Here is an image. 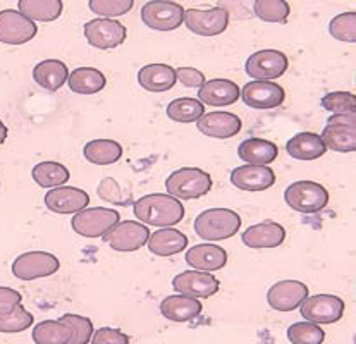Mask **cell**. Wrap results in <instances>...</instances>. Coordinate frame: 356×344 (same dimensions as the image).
Here are the masks:
<instances>
[{
  "mask_svg": "<svg viewBox=\"0 0 356 344\" xmlns=\"http://www.w3.org/2000/svg\"><path fill=\"white\" fill-rule=\"evenodd\" d=\"M134 215L140 222L157 227L176 226L184 219V206L170 195L154 193L140 198L134 204Z\"/></svg>",
  "mask_w": 356,
  "mask_h": 344,
  "instance_id": "cell-1",
  "label": "cell"
},
{
  "mask_svg": "<svg viewBox=\"0 0 356 344\" xmlns=\"http://www.w3.org/2000/svg\"><path fill=\"white\" fill-rule=\"evenodd\" d=\"M196 236L205 241H222L236 236L241 217L231 208H209L195 219Z\"/></svg>",
  "mask_w": 356,
  "mask_h": 344,
  "instance_id": "cell-2",
  "label": "cell"
},
{
  "mask_svg": "<svg viewBox=\"0 0 356 344\" xmlns=\"http://www.w3.org/2000/svg\"><path fill=\"white\" fill-rule=\"evenodd\" d=\"M165 188L167 193L177 200H195L212 190V177L203 169L183 167L167 177Z\"/></svg>",
  "mask_w": 356,
  "mask_h": 344,
  "instance_id": "cell-3",
  "label": "cell"
},
{
  "mask_svg": "<svg viewBox=\"0 0 356 344\" xmlns=\"http://www.w3.org/2000/svg\"><path fill=\"white\" fill-rule=\"evenodd\" d=\"M286 204L300 213H317L329 204V191L315 181H296L284 191Z\"/></svg>",
  "mask_w": 356,
  "mask_h": 344,
  "instance_id": "cell-4",
  "label": "cell"
},
{
  "mask_svg": "<svg viewBox=\"0 0 356 344\" xmlns=\"http://www.w3.org/2000/svg\"><path fill=\"white\" fill-rule=\"evenodd\" d=\"M322 141L327 148L339 154H351L356 150V112L332 114L327 119L322 131Z\"/></svg>",
  "mask_w": 356,
  "mask_h": 344,
  "instance_id": "cell-5",
  "label": "cell"
},
{
  "mask_svg": "<svg viewBox=\"0 0 356 344\" xmlns=\"http://www.w3.org/2000/svg\"><path fill=\"white\" fill-rule=\"evenodd\" d=\"M121 215L115 208H85L76 213L71 220L72 231L83 238H98L104 236L107 231H111L119 222Z\"/></svg>",
  "mask_w": 356,
  "mask_h": 344,
  "instance_id": "cell-6",
  "label": "cell"
},
{
  "mask_svg": "<svg viewBox=\"0 0 356 344\" xmlns=\"http://www.w3.org/2000/svg\"><path fill=\"white\" fill-rule=\"evenodd\" d=\"M141 19L150 30L174 31L184 23V9L177 2L154 0V2H147L143 6Z\"/></svg>",
  "mask_w": 356,
  "mask_h": 344,
  "instance_id": "cell-7",
  "label": "cell"
},
{
  "mask_svg": "<svg viewBox=\"0 0 356 344\" xmlns=\"http://www.w3.org/2000/svg\"><path fill=\"white\" fill-rule=\"evenodd\" d=\"M288 57L274 49L252 54L245 64L246 74L255 79V81H270V79L281 78L288 71Z\"/></svg>",
  "mask_w": 356,
  "mask_h": 344,
  "instance_id": "cell-8",
  "label": "cell"
},
{
  "mask_svg": "<svg viewBox=\"0 0 356 344\" xmlns=\"http://www.w3.org/2000/svg\"><path fill=\"white\" fill-rule=\"evenodd\" d=\"M59 269V259L47 252L23 253L13 263V274L21 281H35V279L49 277Z\"/></svg>",
  "mask_w": 356,
  "mask_h": 344,
  "instance_id": "cell-9",
  "label": "cell"
},
{
  "mask_svg": "<svg viewBox=\"0 0 356 344\" xmlns=\"http://www.w3.org/2000/svg\"><path fill=\"white\" fill-rule=\"evenodd\" d=\"M102 238L115 252H136L141 246L147 245L150 231L145 224L126 220V222L115 224Z\"/></svg>",
  "mask_w": 356,
  "mask_h": 344,
  "instance_id": "cell-10",
  "label": "cell"
},
{
  "mask_svg": "<svg viewBox=\"0 0 356 344\" xmlns=\"http://www.w3.org/2000/svg\"><path fill=\"white\" fill-rule=\"evenodd\" d=\"M344 302L334 295H315L301 303L300 311L303 318L314 324H336L344 315Z\"/></svg>",
  "mask_w": 356,
  "mask_h": 344,
  "instance_id": "cell-11",
  "label": "cell"
},
{
  "mask_svg": "<svg viewBox=\"0 0 356 344\" xmlns=\"http://www.w3.org/2000/svg\"><path fill=\"white\" fill-rule=\"evenodd\" d=\"M83 31H85L86 42L100 50L115 49V47L122 45L128 36L124 24L115 19H105V17L88 21Z\"/></svg>",
  "mask_w": 356,
  "mask_h": 344,
  "instance_id": "cell-12",
  "label": "cell"
},
{
  "mask_svg": "<svg viewBox=\"0 0 356 344\" xmlns=\"http://www.w3.org/2000/svg\"><path fill=\"white\" fill-rule=\"evenodd\" d=\"M172 288L179 295L190 298H210L220 289V281L210 272L202 270H184L172 279Z\"/></svg>",
  "mask_w": 356,
  "mask_h": 344,
  "instance_id": "cell-13",
  "label": "cell"
},
{
  "mask_svg": "<svg viewBox=\"0 0 356 344\" xmlns=\"http://www.w3.org/2000/svg\"><path fill=\"white\" fill-rule=\"evenodd\" d=\"M184 23L188 30L200 36H217L227 30L229 13L224 7H212L209 10H184Z\"/></svg>",
  "mask_w": 356,
  "mask_h": 344,
  "instance_id": "cell-14",
  "label": "cell"
},
{
  "mask_svg": "<svg viewBox=\"0 0 356 344\" xmlns=\"http://www.w3.org/2000/svg\"><path fill=\"white\" fill-rule=\"evenodd\" d=\"M36 33V24L19 10L6 9L0 13V42L6 45H23L35 38Z\"/></svg>",
  "mask_w": 356,
  "mask_h": 344,
  "instance_id": "cell-15",
  "label": "cell"
},
{
  "mask_svg": "<svg viewBox=\"0 0 356 344\" xmlns=\"http://www.w3.org/2000/svg\"><path fill=\"white\" fill-rule=\"evenodd\" d=\"M241 99L248 107L267 110V108H275L282 105L286 99V92L277 83L250 81L243 86Z\"/></svg>",
  "mask_w": 356,
  "mask_h": 344,
  "instance_id": "cell-16",
  "label": "cell"
},
{
  "mask_svg": "<svg viewBox=\"0 0 356 344\" xmlns=\"http://www.w3.org/2000/svg\"><path fill=\"white\" fill-rule=\"evenodd\" d=\"M308 298V286L301 281H279L268 289L267 302L277 311H293L300 309Z\"/></svg>",
  "mask_w": 356,
  "mask_h": 344,
  "instance_id": "cell-17",
  "label": "cell"
},
{
  "mask_svg": "<svg viewBox=\"0 0 356 344\" xmlns=\"http://www.w3.org/2000/svg\"><path fill=\"white\" fill-rule=\"evenodd\" d=\"M90 204L86 191L72 186H59L50 190L45 195V205L50 212L56 213H78L85 210Z\"/></svg>",
  "mask_w": 356,
  "mask_h": 344,
  "instance_id": "cell-18",
  "label": "cell"
},
{
  "mask_svg": "<svg viewBox=\"0 0 356 344\" xmlns=\"http://www.w3.org/2000/svg\"><path fill=\"white\" fill-rule=\"evenodd\" d=\"M241 119L231 112H210L196 122L200 133L216 140H229L236 136L241 131Z\"/></svg>",
  "mask_w": 356,
  "mask_h": 344,
  "instance_id": "cell-19",
  "label": "cell"
},
{
  "mask_svg": "<svg viewBox=\"0 0 356 344\" xmlns=\"http://www.w3.org/2000/svg\"><path fill=\"white\" fill-rule=\"evenodd\" d=\"M231 183L243 191H265L274 186L275 172L267 165H241L231 172Z\"/></svg>",
  "mask_w": 356,
  "mask_h": 344,
  "instance_id": "cell-20",
  "label": "cell"
},
{
  "mask_svg": "<svg viewBox=\"0 0 356 344\" xmlns=\"http://www.w3.org/2000/svg\"><path fill=\"white\" fill-rule=\"evenodd\" d=\"M243 243L252 249L277 248L286 240V229L277 222L265 220L255 224L243 233Z\"/></svg>",
  "mask_w": 356,
  "mask_h": 344,
  "instance_id": "cell-21",
  "label": "cell"
},
{
  "mask_svg": "<svg viewBox=\"0 0 356 344\" xmlns=\"http://www.w3.org/2000/svg\"><path fill=\"white\" fill-rule=\"evenodd\" d=\"M186 263L195 270L202 272H213L226 267L227 252L217 245H195L186 252Z\"/></svg>",
  "mask_w": 356,
  "mask_h": 344,
  "instance_id": "cell-22",
  "label": "cell"
},
{
  "mask_svg": "<svg viewBox=\"0 0 356 344\" xmlns=\"http://www.w3.org/2000/svg\"><path fill=\"white\" fill-rule=\"evenodd\" d=\"M198 99L212 107H227L239 100V88L231 79H210L198 90Z\"/></svg>",
  "mask_w": 356,
  "mask_h": 344,
  "instance_id": "cell-23",
  "label": "cell"
},
{
  "mask_svg": "<svg viewBox=\"0 0 356 344\" xmlns=\"http://www.w3.org/2000/svg\"><path fill=\"white\" fill-rule=\"evenodd\" d=\"M176 69L167 66V64H148L138 72V83L147 92H167L176 85Z\"/></svg>",
  "mask_w": 356,
  "mask_h": 344,
  "instance_id": "cell-24",
  "label": "cell"
},
{
  "mask_svg": "<svg viewBox=\"0 0 356 344\" xmlns=\"http://www.w3.org/2000/svg\"><path fill=\"white\" fill-rule=\"evenodd\" d=\"M277 145L261 138H250L238 147V157L248 165H268L277 158Z\"/></svg>",
  "mask_w": 356,
  "mask_h": 344,
  "instance_id": "cell-25",
  "label": "cell"
},
{
  "mask_svg": "<svg viewBox=\"0 0 356 344\" xmlns=\"http://www.w3.org/2000/svg\"><path fill=\"white\" fill-rule=\"evenodd\" d=\"M286 151L296 161H317L327 151V147L317 133H298L286 143Z\"/></svg>",
  "mask_w": 356,
  "mask_h": 344,
  "instance_id": "cell-26",
  "label": "cell"
},
{
  "mask_svg": "<svg viewBox=\"0 0 356 344\" xmlns=\"http://www.w3.org/2000/svg\"><path fill=\"white\" fill-rule=\"evenodd\" d=\"M203 305L196 298L184 295L167 296L161 303V313L170 322H190L202 313Z\"/></svg>",
  "mask_w": 356,
  "mask_h": 344,
  "instance_id": "cell-27",
  "label": "cell"
},
{
  "mask_svg": "<svg viewBox=\"0 0 356 344\" xmlns=\"http://www.w3.org/2000/svg\"><path fill=\"white\" fill-rule=\"evenodd\" d=\"M69 69L63 60L47 59L38 63L33 69V79L40 88L47 92H57L67 81Z\"/></svg>",
  "mask_w": 356,
  "mask_h": 344,
  "instance_id": "cell-28",
  "label": "cell"
},
{
  "mask_svg": "<svg viewBox=\"0 0 356 344\" xmlns=\"http://www.w3.org/2000/svg\"><path fill=\"white\" fill-rule=\"evenodd\" d=\"M188 236L172 227H163L148 238V249L157 256H172L186 249Z\"/></svg>",
  "mask_w": 356,
  "mask_h": 344,
  "instance_id": "cell-29",
  "label": "cell"
},
{
  "mask_svg": "<svg viewBox=\"0 0 356 344\" xmlns=\"http://www.w3.org/2000/svg\"><path fill=\"white\" fill-rule=\"evenodd\" d=\"M105 74L95 67H76L69 72L67 86L78 95H95L105 88Z\"/></svg>",
  "mask_w": 356,
  "mask_h": 344,
  "instance_id": "cell-30",
  "label": "cell"
},
{
  "mask_svg": "<svg viewBox=\"0 0 356 344\" xmlns=\"http://www.w3.org/2000/svg\"><path fill=\"white\" fill-rule=\"evenodd\" d=\"M83 155L95 165H111L122 157V147L114 140H92L83 148Z\"/></svg>",
  "mask_w": 356,
  "mask_h": 344,
  "instance_id": "cell-31",
  "label": "cell"
},
{
  "mask_svg": "<svg viewBox=\"0 0 356 344\" xmlns=\"http://www.w3.org/2000/svg\"><path fill=\"white\" fill-rule=\"evenodd\" d=\"M17 7H19V13L30 21L50 23V21L59 19L64 3L60 0H21Z\"/></svg>",
  "mask_w": 356,
  "mask_h": 344,
  "instance_id": "cell-32",
  "label": "cell"
},
{
  "mask_svg": "<svg viewBox=\"0 0 356 344\" xmlns=\"http://www.w3.org/2000/svg\"><path fill=\"white\" fill-rule=\"evenodd\" d=\"M72 339L71 325L59 320L40 322L33 329V341L36 344H69Z\"/></svg>",
  "mask_w": 356,
  "mask_h": 344,
  "instance_id": "cell-33",
  "label": "cell"
},
{
  "mask_svg": "<svg viewBox=\"0 0 356 344\" xmlns=\"http://www.w3.org/2000/svg\"><path fill=\"white\" fill-rule=\"evenodd\" d=\"M33 181L42 188H59L71 179V172L59 162H40L31 171Z\"/></svg>",
  "mask_w": 356,
  "mask_h": 344,
  "instance_id": "cell-34",
  "label": "cell"
},
{
  "mask_svg": "<svg viewBox=\"0 0 356 344\" xmlns=\"http://www.w3.org/2000/svg\"><path fill=\"white\" fill-rule=\"evenodd\" d=\"M167 117L176 122H198L205 115V107L200 100L184 97L167 105Z\"/></svg>",
  "mask_w": 356,
  "mask_h": 344,
  "instance_id": "cell-35",
  "label": "cell"
},
{
  "mask_svg": "<svg viewBox=\"0 0 356 344\" xmlns=\"http://www.w3.org/2000/svg\"><path fill=\"white\" fill-rule=\"evenodd\" d=\"M253 13L261 21L284 24L291 14V6L284 0H257L253 3Z\"/></svg>",
  "mask_w": 356,
  "mask_h": 344,
  "instance_id": "cell-36",
  "label": "cell"
},
{
  "mask_svg": "<svg viewBox=\"0 0 356 344\" xmlns=\"http://www.w3.org/2000/svg\"><path fill=\"white\" fill-rule=\"evenodd\" d=\"M288 339L291 344H322L325 332L314 322H296L288 329Z\"/></svg>",
  "mask_w": 356,
  "mask_h": 344,
  "instance_id": "cell-37",
  "label": "cell"
},
{
  "mask_svg": "<svg viewBox=\"0 0 356 344\" xmlns=\"http://www.w3.org/2000/svg\"><path fill=\"white\" fill-rule=\"evenodd\" d=\"M33 320H35V317L19 303L10 313L0 315V332H3V334L23 332L30 329Z\"/></svg>",
  "mask_w": 356,
  "mask_h": 344,
  "instance_id": "cell-38",
  "label": "cell"
},
{
  "mask_svg": "<svg viewBox=\"0 0 356 344\" xmlns=\"http://www.w3.org/2000/svg\"><path fill=\"white\" fill-rule=\"evenodd\" d=\"M329 33L339 42L356 43V14L343 13L334 17L329 24Z\"/></svg>",
  "mask_w": 356,
  "mask_h": 344,
  "instance_id": "cell-39",
  "label": "cell"
},
{
  "mask_svg": "<svg viewBox=\"0 0 356 344\" xmlns=\"http://www.w3.org/2000/svg\"><path fill=\"white\" fill-rule=\"evenodd\" d=\"M60 320L71 325L72 329V339L69 344H88L93 336V324L90 318L81 317V315L65 313L60 317Z\"/></svg>",
  "mask_w": 356,
  "mask_h": 344,
  "instance_id": "cell-40",
  "label": "cell"
},
{
  "mask_svg": "<svg viewBox=\"0 0 356 344\" xmlns=\"http://www.w3.org/2000/svg\"><path fill=\"white\" fill-rule=\"evenodd\" d=\"M90 9L98 16H105V19H112V17L124 16L133 9V0H92L88 3Z\"/></svg>",
  "mask_w": 356,
  "mask_h": 344,
  "instance_id": "cell-41",
  "label": "cell"
},
{
  "mask_svg": "<svg viewBox=\"0 0 356 344\" xmlns=\"http://www.w3.org/2000/svg\"><path fill=\"white\" fill-rule=\"evenodd\" d=\"M321 105L332 114H348L356 112V97L348 92H332L324 95Z\"/></svg>",
  "mask_w": 356,
  "mask_h": 344,
  "instance_id": "cell-42",
  "label": "cell"
},
{
  "mask_svg": "<svg viewBox=\"0 0 356 344\" xmlns=\"http://www.w3.org/2000/svg\"><path fill=\"white\" fill-rule=\"evenodd\" d=\"M97 191H98V197L104 198L105 202H111V204H115V205L128 204V202L122 198V191L114 177H105V179H102V183L98 184Z\"/></svg>",
  "mask_w": 356,
  "mask_h": 344,
  "instance_id": "cell-43",
  "label": "cell"
},
{
  "mask_svg": "<svg viewBox=\"0 0 356 344\" xmlns=\"http://www.w3.org/2000/svg\"><path fill=\"white\" fill-rule=\"evenodd\" d=\"M92 344H131L129 338L119 329L112 327H102L97 332H93Z\"/></svg>",
  "mask_w": 356,
  "mask_h": 344,
  "instance_id": "cell-44",
  "label": "cell"
},
{
  "mask_svg": "<svg viewBox=\"0 0 356 344\" xmlns=\"http://www.w3.org/2000/svg\"><path fill=\"white\" fill-rule=\"evenodd\" d=\"M176 78L179 79L181 85L186 88H202L205 83V74L195 67H179L176 69Z\"/></svg>",
  "mask_w": 356,
  "mask_h": 344,
  "instance_id": "cell-45",
  "label": "cell"
},
{
  "mask_svg": "<svg viewBox=\"0 0 356 344\" xmlns=\"http://www.w3.org/2000/svg\"><path fill=\"white\" fill-rule=\"evenodd\" d=\"M23 296L19 291L13 288H6V286H0V315L10 313L17 305L21 303Z\"/></svg>",
  "mask_w": 356,
  "mask_h": 344,
  "instance_id": "cell-46",
  "label": "cell"
},
{
  "mask_svg": "<svg viewBox=\"0 0 356 344\" xmlns=\"http://www.w3.org/2000/svg\"><path fill=\"white\" fill-rule=\"evenodd\" d=\"M7 133H9L7 131V126L0 121V145H3V141L7 140Z\"/></svg>",
  "mask_w": 356,
  "mask_h": 344,
  "instance_id": "cell-47",
  "label": "cell"
},
{
  "mask_svg": "<svg viewBox=\"0 0 356 344\" xmlns=\"http://www.w3.org/2000/svg\"><path fill=\"white\" fill-rule=\"evenodd\" d=\"M0 186H2V183H0Z\"/></svg>",
  "mask_w": 356,
  "mask_h": 344,
  "instance_id": "cell-48",
  "label": "cell"
}]
</instances>
